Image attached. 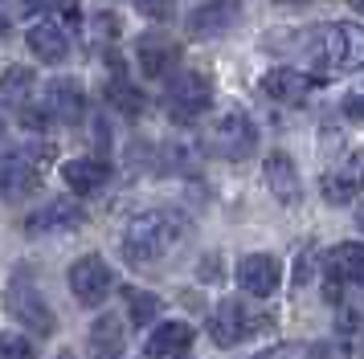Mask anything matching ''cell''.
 Masks as SVG:
<instances>
[{"instance_id": "cell-14", "label": "cell", "mask_w": 364, "mask_h": 359, "mask_svg": "<svg viewBox=\"0 0 364 359\" xmlns=\"http://www.w3.org/2000/svg\"><path fill=\"white\" fill-rule=\"evenodd\" d=\"M46 111H50V118H58V123H78V118L86 114L82 86H78L74 78L50 82V90H46Z\"/></svg>"}, {"instance_id": "cell-13", "label": "cell", "mask_w": 364, "mask_h": 359, "mask_svg": "<svg viewBox=\"0 0 364 359\" xmlns=\"http://www.w3.org/2000/svg\"><path fill=\"white\" fill-rule=\"evenodd\" d=\"M135 57H139V70L148 78H164L168 70L176 65V57H181V45L172 37H164V33H144L135 41Z\"/></svg>"}, {"instance_id": "cell-25", "label": "cell", "mask_w": 364, "mask_h": 359, "mask_svg": "<svg viewBox=\"0 0 364 359\" xmlns=\"http://www.w3.org/2000/svg\"><path fill=\"white\" fill-rule=\"evenodd\" d=\"M0 359H37L33 343L21 339V335H4V343H0Z\"/></svg>"}, {"instance_id": "cell-1", "label": "cell", "mask_w": 364, "mask_h": 359, "mask_svg": "<svg viewBox=\"0 0 364 359\" xmlns=\"http://www.w3.org/2000/svg\"><path fill=\"white\" fill-rule=\"evenodd\" d=\"M184 216L181 212H168V209H151V212H139L127 221L123 228V258L132 265H156L164 261L176 245L184 241Z\"/></svg>"}, {"instance_id": "cell-22", "label": "cell", "mask_w": 364, "mask_h": 359, "mask_svg": "<svg viewBox=\"0 0 364 359\" xmlns=\"http://www.w3.org/2000/svg\"><path fill=\"white\" fill-rule=\"evenodd\" d=\"M33 90V74L29 70H21V65H13L9 74H4V86H0V98H4V106H13L17 111L21 102H25V94Z\"/></svg>"}, {"instance_id": "cell-31", "label": "cell", "mask_w": 364, "mask_h": 359, "mask_svg": "<svg viewBox=\"0 0 364 359\" xmlns=\"http://www.w3.org/2000/svg\"><path fill=\"white\" fill-rule=\"evenodd\" d=\"M58 359H74V355H70V351H58Z\"/></svg>"}, {"instance_id": "cell-23", "label": "cell", "mask_w": 364, "mask_h": 359, "mask_svg": "<svg viewBox=\"0 0 364 359\" xmlns=\"http://www.w3.org/2000/svg\"><path fill=\"white\" fill-rule=\"evenodd\" d=\"M127 314H132V326H151L160 314V298H151L148 290H127Z\"/></svg>"}, {"instance_id": "cell-6", "label": "cell", "mask_w": 364, "mask_h": 359, "mask_svg": "<svg viewBox=\"0 0 364 359\" xmlns=\"http://www.w3.org/2000/svg\"><path fill=\"white\" fill-rule=\"evenodd\" d=\"M70 290L74 298L82 302V306H102L111 290H115V274H111V265L99 258V253H86L70 265Z\"/></svg>"}, {"instance_id": "cell-15", "label": "cell", "mask_w": 364, "mask_h": 359, "mask_svg": "<svg viewBox=\"0 0 364 359\" xmlns=\"http://www.w3.org/2000/svg\"><path fill=\"white\" fill-rule=\"evenodd\" d=\"M188 347H193V326L188 323H164V326H156L151 331V339H148V359H184L188 355Z\"/></svg>"}, {"instance_id": "cell-2", "label": "cell", "mask_w": 364, "mask_h": 359, "mask_svg": "<svg viewBox=\"0 0 364 359\" xmlns=\"http://www.w3.org/2000/svg\"><path fill=\"white\" fill-rule=\"evenodd\" d=\"M315 62L323 74H352L364 65V29L336 21L328 29H319L315 37Z\"/></svg>"}, {"instance_id": "cell-21", "label": "cell", "mask_w": 364, "mask_h": 359, "mask_svg": "<svg viewBox=\"0 0 364 359\" xmlns=\"http://www.w3.org/2000/svg\"><path fill=\"white\" fill-rule=\"evenodd\" d=\"M62 180H66V188L70 192H95L102 180H107V163L102 160H66L62 163Z\"/></svg>"}, {"instance_id": "cell-29", "label": "cell", "mask_w": 364, "mask_h": 359, "mask_svg": "<svg viewBox=\"0 0 364 359\" xmlns=\"http://www.w3.org/2000/svg\"><path fill=\"white\" fill-rule=\"evenodd\" d=\"M348 114H360V118H364V94L360 98H348Z\"/></svg>"}, {"instance_id": "cell-26", "label": "cell", "mask_w": 364, "mask_h": 359, "mask_svg": "<svg viewBox=\"0 0 364 359\" xmlns=\"http://www.w3.org/2000/svg\"><path fill=\"white\" fill-rule=\"evenodd\" d=\"M135 9L148 21H172L176 16V0H135Z\"/></svg>"}, {"instance_id": "cell-4", "label": "cell", "mask_w": 364, "mask_h": 359, "mask_svg": "<svg viewBox=\"0 0 364 359\" xmlns=\"http://www.w3.org/2000/svg\"><path fill=\"white\" fill-rule=\"evenodd\" d=\"M270 314L262 310H250L242 298H225L221 306L213 310V319H209V335H213L217 347H233V343L250 339V335H258V331H270Z\"/></svg>"}, {"instance_id": "cell-7", "label": "cell", "mask_w": 364, "mask_h": 359, "mask_svg": "<svg viewBox=\"0 0 364 359\" xmlns=\"http://www.w3.org/2000/svg\"><path fill=\"white\" fill-rule=\"evenodd\" d=\"M323 286H328L331 298H340L348 286L364 290V245L360 241H344L328 249L323 258Z\"/></svg>"}, {"instance_id": "cell-19", "label": "cell", "mask_w": 364, "mask_h": 359, "mask_svg": "<svg viewBox=\"0 0 364 359\" xmlns=\"http://www.w3.org/2000/svg\"><path fill=\"white\" fill-rule=\"evenodd\" d=\"M90 355L95 359H119L123 355V343H127V326L119 314H99V323L90 326Z\"/></svg>"}, {"instance_id": "cell-8", "label": "cell", "mask_w": 364, "mask_h": 359, "mask_svg": "<svg viewBox=\"0 0 364 359\" xmlns=\"http://www.w3.org/2000/svg\"><path fill=\"white\" fill-rule=\"evenodd\" d=\"M53 155V147H29V151H17L9 147L4 151V196L9 200H21L25 192H33L41 184V163Z\"/></svg>"}, {"instance_id": "cell-5", "label": "cell", "mask_w": 364, "mask_h": 359, "mask_svg": "<svg viewBox=\"0 0 364 359\" xmlns=\"http://www.w3.org/2000/svg\"><path fill=\"white\" fill-rule=\"evenodd\" d=\"M164 102L176 123H197L200 114L209 111V102H213V82H209V74L184 70V74H176V78L168 82Z\"/></svg>"}, {"instance_id": "cell-32", "label": "cell", "mask_w": 364, "mask_h": 359, "mask_svg": "<svg viewBox=\"0 0 364 359\" xmlns=\"http://www.w3.org/2000/svg\"><path fill=\"white\" fill-rule=\"evenodd\" d=\"M282 4H307V0H282Z\"/></svg>"}, {"instance_id": "cell-28", "label": "cell", "mask_w": 364, "mask_h": 359, "mask_svg": "<svg viewBox=\"0 0 364 359\" xmlns=\"http://www.w3.org/2000/svg\"><path fill=\"white\" fill-rule=\"evenodd\" d=\"M311 277V253H303V265L295 270V282H307Z\"/></svg>"}, {"instance_id": "cell-18", "label": "cell", "mask_w": 364, "mask_h": 359, "mask_svg": "<svg viewBox=\"0 0 364 359\" xmlns=\"http://www.w3.org/2000/svg\"><path fill=\"white\" fill-rule=\"evenodd\" d=\"M237 13H242V0H209V4H200L193 13L188 29L197 37H217V33H225L237 21Z\"/></svg>"}, {"instance_id": "cell-12", "label": "cell", "mask_w": 364, "mask_h": 359, "mask_svg": "<svg viewBox=\"0 0 364 359\" xmlns=\"http://www.w3.org/2000/svg\"><path fill=\"white\" fill-rule=\"evenodd\" d=\"M319 188H323V200H331V204H348V200L364 188V151H348L344 163H340L336 172H328Z\"/></svg>"}, {"instance_id": "cell-17", "label": "cell", "mask_w": 364, "mask_h": 359, "mask_svg": "<svg viewBox=\"0 0 364 359\" xmlns=\"http://www.w3.org/2000/svg\"><path fill=\"white\" fill-rule=\"evenodd\" d=\"M262 176L270 184V192L279 196L282 204H295L299 200V172H295V160L287 151H270L262 163Z\"/></svg>"}, {"instance_id": "cell-3", "label": "cell", "mask_w": 364, "mask_h": 359, "mask_svg": "<svg viewBox=\"0 0 364 359\" xmlns=\"http://www.w3.org/2000/svg\"><path fill=\"white\" fill-rule=\"evenodd\" d=\"M200 147L209 155H217V160H246V155H254V147H258V131H254L246 111H225L205 127Z\"/></svg>"}, {"instance_id": "cell-24", "label": "cell", "mask_w": 364, "mask_h": 359, "mask_svg": "<svg viewBox=\"0 0 364 359\" xmlns=\"http://www.w3.org/2000/svg\"><path fill=\"white\" fill-rule=\"evenodd\" d=\"M107 94H111V102H115L123 114H139V111H144V94H139L135 86H127L123 78L111 82V90H107Z\"/></svg>"}, {"instance_id": "cell-27", "label": "cell", "mask_w": 364, "mask_h": 359, "mask_svg": "<svg viewBox=\"0 0 364 359\" xmlns=\"http://www.w3.org/2000/svg\"><path fill=\"white\" fill-rule=\"evenodd\" d=\"M46 114L50 111H21V127L25 131H46Z\"/></svg>"}, {"instance_id": "cell-30", "label": "cell", "mask_w": 364, "mask_h": 359, "mask_svg": "<svg viewBox=\"0 0 364 359\" xmlns=\"http://www.w3.org/2000/svg\"><path fill=\"white\" fill-rule=\"evenodd\" d=\"M348 4H352V9H360V13H364V0H348Z\"/></svg>"}, {"instance_id": "cell-11", "label": "cell", "mask_w": 364, "mask_h": 359, "mask_svg": "<svg viewBox=\"0 0 364 359\" xmlns=\"http://www.w3.org/2000/svg\"><path fill=\"white\" fill-rule=\"evenodd\" d=\"M86 225V209L82 204H74V200H50V204H41L25 216V233H62V228H82Z\"/></svg>"}, {"instance_id": "cell-20", "label": "cell", "mask_w": 364, "mask_h": 359, "mask_svg": "<svg viewBox=\"0 0 364 359\" xmlns=\"http://www.w3.org/2000/svg\"><path fill=\"white\" fill-rule=\"evenodd\" d=\"M29 49H33V57H41V62H62L66 57V49H70V41H66V33L58 29L53 21H37L33 29H29Z\"/></svg>"}, {"instance_id": "cell-9", "label": "cell", "mask_w": 364, "mask_h": 359, "mask_svg": "<svg viewBox=\"0 0 364 359\" xmlns=\"http://www.w3.org/2000/svg\"><path fill=\"white\" fill-rule=\"evenodd\" d=\"M9 314H13L21 326L37 331V335H53V331H58V319H53V310L46 306V298L37 294V286H25L21 277L9 286Z\"/></svg>"}, {"instance_id": "cell-10", "label": "cell", "mask_w": 364, "mask_h": 359, "mask_svg": "<svg viewBox=\"0 0 364 359\" xmlns=\"http://www.w3.org/2000/svg\"><path fill=\"white\" fill-rule=\"evenodd\" d=\"M282 282V265L279 258H270V253H250V258L237 261V286L254 298H270V294L279 290Z\"/></svg>"}, {"instance_id": "cell-16", "label": "cell", "mask_w": 364, "mask_h": 359, "mask_svg": "<svg viewBox=\"0 0 364 359\" xmlns=\"http://www.w3.org/2000/svg\"><path fill=\"white\" fill-rule=\"evenodd\" d=\"M262 90L274 102H303V98L315 90V78L311 74H303V70H270V74H262Z\"/></svg>"}]
</instances>
